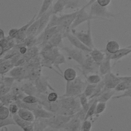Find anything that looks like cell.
I'll use <instances>...</instances> for the list:
<instances>
[{"label":"cell","instance_id":"obj_1","mask_svg":"<svg viewBox=\"0 0 131 131\" xmlns=\"http://www.w3.org/2000/svg\"><path fill=\"white\" fill-rule=\"evenodd\" d=\"M78 97H62L59 99L60 106L57 114L73 116L79 112L81 107Z\"/></svg>","mask_w":131,"mask_h":131},{"label":"cell","instance_id":"obj_2","mask_svg":"<svg viewBox=\"0 0 131 131\" xmlns=\"http://www.w3.org/2000/svg\"><path fill=\"white\" fill-rule=\"evenodd\" d=\"M88 83L80 77H77L72 81H67L66 90L62 97H78L82 94Z\"/></svg>","mask_w":131,"mask_h":131},{"label":"cell","instance_id":"obj_3","mask_svg":"<svg viewBox=\"0 0 131 131\" xmlns=\"http://www.w3.org/2000/svg\"><path fill=\"white\" fill-rule=\"evenodd\" d=\"M91 20L87 21L88 29L86 32L83 31H78L76 29H71V33L79 39L85 46L92 50L95 48L92 35Z\"/></svg>","mask_w":131,"mask_h":131},{"label":"cell","instance_id":"obj_4","mask_svg":"<svg viewBox=\"0 0 131 131\" xmlns=\"http://www.w3.org/2000/svg\"><path fill=\"white\" fill-rule=\"evenodd\" d=\"M79 10H76L75 11L70 13L61 15L59 16L58 27H59L60 32L62 34L63 37L66 33L71 32V26L77 16Z\"/></svg>","mask_w":131,"mask_h":131},{"label":"cell","instance_id":"obj_5","mask_svg":"<svg viewBox=\"0 0 131 131\" xmlns=\"http://www.w3.org/2000/svg\"><path fill=\"white\" fill-rule=\"evenodd\" d=\"M89 14L92 16L97 17L98 19H107L115 17V15L110 12L107 7L100 6L96 1H95L91 5Z\"/></svg>","mask_w":131,"mask_h":131},{"label":"cell","instance_id":"obj_6","mask_svg":"<svg viewBox=\"0 0 131 131\" xmlns=\"http://www.w3.org/2000/svg\"><path fill=\"white\" fill-rule=\"evenodd\" d=\"M72 117L73 116L55 114L51 118L44 119V120L48 126L54 130L63 129L67 124L70 121Z\"/></svg>","mask_w":131,"mask_h":131},{"label":"cell","instance_id":"obj_7","mask_svg":"<svg viewBox=\"0 0 131 131\" xmlns=\"http://www.w3.org/2000/svg\"><path fill=\"white\" fill-rule=\"evenodd\" d=\"M95 1H89L88 2L84 5L82 8H81L78 12L77 16L73 23L71 27V29H75V28L81 25V24L83 23L85 21H88L89 20H91L92 19H98L96 17L92 16L89 14V13H88L86 11V8L88 7L89 6L91 5Z\"/></svg>","mask_w":131,"mask_h":131},{"label":"cell","instance_id":"obj_8","mask_svg":"<svg viewBox=\"0 0 131 131\" xmlns=\"http://www.w3.org/2000/svg\"><path fill=\"white\" fill-rule=\"evenodd\" d=\"M99 65L93 60L90 55L87 54L80 68L82 74L86 77L89 75L97 74L99 72Z\"/></svg>","mask_w":131,"mask_h":131},{"label":"cell","instance_id":"obj_9","mask_svg":"<svg viewBox=\"0 0 131 131\" xmlns=\"http://www.w3.org/2000/svg\"><path fill=\"white\" fill-rule=\"evenodd\" d=\"M61 49L66 52L69 58L75 61L80 66L83 64L85 57V55L83 53V52L76 48H71L64 46Z\"/></svg>","mask_w":131,"mask_h":131},{"label":"cell","instance_id":"obj_10","mask_svg":"<svg viewBox=\"0 0 131 131\" xmlns=\"http://www.w3.org/2000/svg\"><path fill=\"white\" fill-rule=\"evenodd\" d=\"M60 32L59 27H55L45 30L40 34V35L36 38V43L41 45L42 47L46 45L49 40L56 33Z\"/></svg>","mask_w":131,"mask_h":131},{"label":"cell","instance_id":"obj_11","mask_svg":"<svg viewBox=\"0 0 131 131\" xmlns=\"http://www.w3.org/2000/svg\"><path fill=\"white\" fill-rule=\"evenodd\" d=\"M102 81L104 85L103 90H114L117 85L121 82L119 77L112 72L103 76Z\"/></svg>","mask_w":131,"mask_h":131},{"label":"cell","instance_id":"obj_12","mask_svg":"<svg viewBox=\"0 0 131 131\" xmlns=\"http://www.w3.org/2000/svg\"><path fill=\"white\" fill-rule=\"evenodd\" d=\"M35 86L39 94H46L47 92V89H50L53 92L55 90L52 88L48 82V78L47 77L40 76L35 80Z\"/></svg>","mask_w":131,"mask_h":131},{"label":"cell","instance_id":"obj_13","mask_svg":"<svg viewBox=\"0 0 131 131\" xmlns=\"http://www.w3.org/2000/svg\"><path fill=\"white\" fill-rule=\"evenodd\" d=\"M9 75L10 77L14 78V80L20 81L24 79L27 78V69L23 66L14 67L9 72Z\"/></svg>","mask_w":131,"mask_h":131},{"label":"cell","instance_id":"obj_14","mask_svg":"<svg viewBox=\"0 0 131 131\" xmlns=\"http://www.w3.org/2000/svg\"><path fill=\"white\" fill-rule=\"evenodd\" d=\"M64 37H67L70 42L73 46H74L75 48L80 50L83 52L89 53L92 51L91 49L85 46L79 39H78L76 36L72 34L71 32L66 33L63 36V38Z\"/></svg>","mask_w":131,"mask_h":131},{"label":"cell","instance_id":"obj_15","mask_svg":"<svg viewBox=\"0 0 131 131\" xmlns=\"http://www.w3.org/2000/svg\"><path fill=\"white\" fill-rule=\"evenodd\" d=\"M52 15H53V13H52V6H51V7L49 9V10L38 19L39 25L38 31L35 35V37L38 35L39 34H41L45 30Z\"/></svg>","mask_w":131,"mask_h":131},{"label":"cell","instance_id":"obj_16","mask_svg":"<svg viewBox=\"0 0 131 131\" xmlns=\"http://www.w3.org/2000/svg\"><path fill=\"white\" fill-rule=\"evenodd\" d=\"M33 113L35 116V120L37 119H48L53 117L55 114L49 112L44 108L41 105L39 104V105L36 107L33 112Z\"/></svg>","mask_w":131,"mask_h":131},{"label":"cell","instance_id":"obj_17","mask_svg":"<svg viewBox=\"0 0 131 131\" xmlns=\"http://www.w3.org/2000/svg\"><path fill=\"white\" fill-rule=\"evenodd\" d=\"M15 40L10 37H5L0 41V57L5 54L7 51L12 49L15 45Z\"/></svg>","mask_w":131,"mask_h":131},{"label":"cell","instance_id":"obj_18","mask_svg":"<svg viewBox=\"0 0 131 131\" xmlns=\"http://www.w3.org/2000/svg\"><path fill=\"white\" fill-rule=\"evenodd\" d=\"M81 126V120L74 115L63 129L66 131H79Z\"/></svg>","mask_w":131,"mask_h":131},{"label":"cell","instance_id":"obj_19","mask_svg":"<svg viewBox=\"0 0 131 131\" xmlns=\"http://www.w3.org/2000/svg\"><path fill=\"white\" fill-rule=\"evenodd\" d=\"M111 59L105 54V57L102 62L99 64V72L102 76H104L106 74L111 72Z\"/></svg>","mask_w":131,"mask_h":131},{"label":"cell","instance_id":"obj_20","mask_svg":"<svg viewBox=\"0 0 131 131\" xmlns=\"http://www.w3.org/2000/svg\"><path fill=\"white\" fill-rule=\"evenodd\" d=\"M105 54L108 56L111 60H114L115 62H117L119 59L127 56L128 54L131 53V49H128L127 48H121L114 54H111L107 53L105 50H104Z\"/></svg>","mask_w":131,"mask_h":131},{"label":"cell","instance_id":"obj_21","mask_svg":"<svg viewBox=\"0 0 131 131\" xmlns=\"http://www.w3.org/2000/svg\"><path fill=\"white\" fill-rule=\"evenodd\" d=\"M89 55L93 60L99 65L102 62L105 57L104 50H100L97 48H94L89 53Z\"/></svg>","mask_w":131,"mask_h":131},{"label":"cell","instance_id":"obj_22","mask_svg":"<svg viewBox=\"0 0 131 131\" xmlns=\"http://www.w3.org/2000/svg\"><path fill=\"white\" fill-rule=\"evenodd\" d=\"M20 89L24 93L27 95L34 96L37 97L39 94L35 85L30 82L24 83L21 85Z\"/></svg>","mask_w":131,"mask_h":131},{"label":"cell","instance_id":"obj_23","mask_svg":"<svg viewBox=\"0 0 131 131\" xmlns=\"http://www.w3.org/2000/svg\"><path fill=\"white\" fill-rule=\"evenodd\" d=\"M17 115L26 121L31 123H34L35 121V116L32 111L23 108H19Z\"/></svg>","mask_w":131,"mask_h":131},{"label":"cell","instance_id":"obj_24","mask_svg":"<svg viewBox=\"0 0 131 131\" xmlns=\"http://www.w3.org/2000/svg\"><path fill=\"white\" fill-rule=\"evenodd\" d=\"M63 38L62 34L59 32L55 34L47 42V45L53 47H61V48L63 47L62 44V38Z\"/></svg>","mask_w":131,"mask_h":131},{"label":"cell","instance_id":"obj_25","mask_svg":"<svg viewBox=\"0 0 131 131\" xmlns=\"http://www.w3.org/2000/svg\"><path fill=\"white\" fill-rule=\"evenodd\" d=\"M78 98H79L80 104L81 107V110L86 114L94 100L95 99H92L91 100H89V99L83 94V93L80 95Z\"/></svg>","mask_w":131,"mask_h":131},{"label":"cell","instance_id":"obj_26","mask_svg":"<svg viewBox=\"0 0 131 131\" xmlns=\"http://www.w3.org/2000/svg\"><path fill=\"white\" fill-rule=\"evenodd\" d=\"M10 60H6L4 58H0V75H4L9 72L13 67Z\"/></svg>","mask_w":131,"mask_h":131},{"label":"cell","instance_id":"obj_27","mask_svg":"<svg viewBox=\"0 0 131 131\" xmlns=\"http://www.w3.org/2000/svg\"><path fill=\"white\" fill-rule=\"evenodd\" d=\"M53 1L51 0H44L42 2V4L40 7V9L37 13L36 19H38L42 15L46 13L49 9L51 7Z\"/></svg>","mask_w":131,"mask_h":131},{"label":"cell","instance_id":"obj_28","mask_svg":"<svg viewBox=\"0 0 131 131\" xmlns=\"http://www.w3.org/2000/svg\"><path fill=\"white\" fill-rule=\"evenodd\" d=\"M88 1H79V0H72L68 1V3L64 9H71V10H79L82 8L85 4L84 3H86Z\"/></svg>","mask_w":131,"mask_h":131},{"label":"cell","instance_id":"obj_29","mask_svg":"<svg viewBox=\"0 0 131 131\" xmlns=\"http://www.w3.org/2000/svg\"><path fill=\"white\" fill-rule=\"evenodd\" d=\"M68 0H58L55 2L52 6L53 14L57 15V13L61 12L66 7Z\"/></svg>","mask_w":131,"mask_h":131},{"label":"cell","instance_id":"obj_30","mask_svg":"<svg viewBox=\"0 0 131 131\" xmlns=\"http://www.w3.org/2000/svg\"><path fill=\"white\" fill-rule=\"evenodd\" d=\"M115 93L114 90H103L102 93L96 98L98 102H102L106 103L111 98L114 97Z\"/></svg>","mask_w":131,"mask_h":131},{"label":"cell","instance_id":"obj_31","mask_svg":"<svg viewBox=\"0 0 131 131\" xmlns=\"http://www.w3.org/2000/svg\"><path fill=\"white\" fill-rule=\"evenodd\" d=\"M120 45L119 43L115 40H110L106 45L105 50L111 54H114L120 50Z\"/></svg>","mask_w":131,"mask_h":131},{"label":"cell","instance_id":"obj_32","mask_svg":"<svg viewBox=\"0 0 131 131\" xmlns=\"http://www.w3.org/2000/svg\"><path fill=\"white\" fill-rule=\"evenodd\" d=\"M63 77L66 81H72L76 78L77 72L73 68H69L64 71Z\"/></svg>","mask_w":131,"mask_h":131},{"label":"cell","instance_id":"obj_33","mask_svg":"<svg viewBox=\"0 0 131 131\" xmlns=\"http://www.w3.org/2000/svg\"><path fill=\"white\" fill-rule=\"evenodd\" d=\"M39 25V19H36L28 28L26 32L27 37L35 36L38 30Z\"/></svg>","mask_w":131,"mask_h":131},{"label":"cell","instance_id":"obj_34","mask_svg":"<svg viewBox=\"0 0 131 131\" xmlns=\"http://www.w3.org/2000/svg\"><path fill=\"white\" fill-rule=\"evenodd\" d=\"M85 79L88 84H97L102 80L100 75L97 74L89 75L85 77Z\"/></svg>","mask_w":131,"mask_h":131},{"label":"cell","instance_id":"obj_35","mask_svg":"<svg viewBox=\"0 0 131 131\" xmlns=\"http://www.w3.org/2000/svg\"><path fill=\"white\" fill-rule=\"evenodd\" d=\"M15 102L17 103V104H18L20 108L27 110L32 112H33L39 105L38 103H34V104L27 103L23 102L21 100H18L15 101Z\"/></svg>","mask_w":131,"mask_h":131},{"label":"cell","instance_id":"obj_36","mask_svg":"<svg viewBox=\"0 0 131 131\" xmlns=\"http://www.w3.org/2000/svg\"><path fill=\"white\" fill-rule=\"evenodd\" d=\"M12 117L13 120L15 122L16 125L19 126L20 128H21V129H23L26 126L33 123L29 122H27V121H26L24 120L17 114L12 115Z\"/></svg>","mask_w":131,"mask_h":131},{"label":"cell","instance_id":"obj_37","mask_svg":"<svg viewBox=\"0 0 131 131\" xmlns=\"http://www.w3.org/2000/svg\"><path fill=\"white\" fill-rule=\"evenodd\" d=\"M97 102L98 101L97 100V99L95 98L93 101V102L92 103V104H91L86 114L84 121L88 120V119L90 118H92L94 115L95 116V112H96V105L97 104Z\"/></svg>","mask_w":131,"mask_h":131},{"label":"cell","instance_id":"obj_38","mask_svg":"<svg viewBox=\"0 0 131 131\" xmlns=\"http://www.w3.org/2000/svg\"><path fill=\"white\" fill-rule=\"evenodd\" d=\"M47 127L44 119H37L34 122V131H44Z\"/></svg>","mask_w":131,"mask_h":131},{"label":"cell","instance_id":"obj_39","mask_svg":"<svg viewBox=\"0 0 131 131\" xmlns=\"http://www.w3.org/2000/svg\"><path fill=\"white\" fill-rule=\"evenodd\" d=\"M97 84H88L83 92V94L89 99L94 94Z\"/></svg>","mask_w":131,"mask_h":131},{"label":"cell","instance_id":"obj_40","mask_svg":"<svg viewBox=\"0 0 131 131\" xmlns=\"http://www.w3.org/2000/svg\"><path fill=\"white\" fill-rule=\"evenodd\" d=\"M66 62V59L64 57V56L61 54H59L54 60L53 63V66H55L56 68H57L60 72V73H61V74H62V72L61 71V70H60V69L59 68V66L62 63H65Z\"/></svg>","mask_w":131,"mask_h":131},{"label":"cell","instance_id":"obj_41","mask_svg":"<svg viewBox=\"0 0 131 131\" xmlns=\"http://www.w3.org/2000/svg\"><path fill=\"white\" fill-rule=\"evenodd\" d=\"M59 16L56 14H53L51 17L49 22L45 29H48L53 27L58 26Z\"/></svg>","mask_w":131,"mask_h":131},{"label":"cell","instance_id":"obj_42","mask_svg":"<svg viewBox=\"0 0 131 131\" xmlns=\"http://www.w3.org/2000/svg\"><path fill=\"white\" fill-rule=\"evenodd\" d=\"M10 112L8 108L5 105L0 106V119L5 120L10 117Z\"/></svg>","mask_w":131,"mask_h":131},{"label":"cell","instance_id":"obj_43","mask_svg":"<svg viewBox=\"0 0 131 131\" xmlns=\"http://www.w3.org/2000/svg\"><path fill=\"white\" fill-rule=\"evenodd\" d=\"M106 108V103L98 102L96 105V112L95 116L98 117L101 114H102Z\"/></svg>","mask_w":131,"mask_h":131},{"label":"cell","instance_id":"obj_44","mask_svg":"<svg viewBox=\"0 0 131 131\" xmlns=\"http://www.w3.org/2000/svg\"><path fill=\"white\" fill-rule=\"evenodd\" d=\"M131 89V85L124 81H121L115 88L114 90L115 92L125 91L128 89Z\"/></svg>","mask_w":131,"mask_h":131},{"label":"cell","instance_id":"obj_45","mask_svg":"<svg viewBox=\"0 0 131 131\" xmlns=\"http://www.w3.org/2000/svg\"><path fill=\"white\" fill-rule=\"evenodd\" d=\"M21 101L30 104H34V103H38L39 100L37 97L34 96L30 95H26Z\"/></svg>","mask_w":131,"mask_h":131},{"label":"cell","instance_id":"obj_46","mask_svg":"<svg viewBox=\"0 0 131 131\" xmlns=\"http://www.w3.org/2000/svg\"><path fill=\"white\" fill-rule=\"evenodd\" d=\"M16 125L15 122L13 120L12 117H9L8 118L5 120L0 119V128H3L8 125Z\"/></svg>","mask_w":131,"mask_h":131},{"label":"cell","instance_id":"obj_47","mask_svg":"<svg viewBox=\"0 0 131 131\" xmlns=\"http://www.w3.org/2000/svg\"><path fill=\"white\" fill-rule=\"evenodd\" d=\"M19 108H19V106L18 105L17 103L15 102H12V103H11L9 105V107H8L10 113L11 114H12V115H14L17 114Z\"/></svg>","mask_w":131,"mask_h":131},{"label":"cell","instance_id":"obj_48","mask_svg":"<svg viewBox=\"0 0 131 131\" xmlns=\"http://www.w3.org/2000/svg\"><path fill=\"white\" fill-rule=\"evenodd\" d=\"M92 127V124L90 120H86L82 122L80 128L81 131H91Z\"/></svg>","mask_w":131,"mask_h":131},{"label":"cell","instance_id":"obj_49","mask_svg":"<svg viewBox=\"0 0 131 131\" xmlns=\"http://www.w3.org/2000/svg\"><path fill=\"white\" fill-rule=\"evenodd\" d=\"M14 81L15 80L14 79V78L11 77H3L2 84L11 88Z\"/></svg>","mask_w":131,"mask_h":131},{"label":"cell","instance_id":"obj_50","mask_svg":"<svg viewBox=\"0 0 131 131\" xmlns=\"http://www.w3.org/2000/svg\"><path fill=\"white\" fill-rule=\"evenodd\" d=\"M58 95L55 92L50 93L47 96V99L50 102H54L57 101L58 99Z\"/></svg>","mask_w":131,"mask_h":131},{"label":"cell","instance_id":"obj_51","mask_svg":"<svg viewBox=\"0 0 131 131\" xmlns=\"http://www.w3.org/2000/svg\"><path fill=\"white\" fill-rule=\"evenodd\" d=\"M97 3L103 7H106L111 3V0H97Z\"/></svg>","mask_w":131,"mask_h":131},{"label":"cell","instance_id":"obj_52","mask_svg":"<svg viewBox=\"0 0 131 131\" xmlns=\"http://www.w3.org/2000/svg\"><path fill=\"white\" fill-rule=\"evenodd\" d=\"M18 29L17 28H12L8 32V36L11 38L14 39L18 32Z\"/></svg>","mask_w":131,"mask_h":131},{"label":"cell","instance_id":"obj_53","mask_svg":"<svg viewBox=\"0 0 131 131\" xmlns=\"http://www.w3.org/2000/svg\"><path fill=\"white\" fill-rule=\"evenodd\" d=\"M121 81H124L131 85V76H119Z\"/></svg>","mask_w":131,"mask_h":131},{"label":"cell","instance_id":"obj_54","mask_svg":"<svg viewBox=\"0 0 131 131\" xmlns=\"http://www.w3.org/2000/svg\"><path fill=\"white\" fill-rule=\"evenodd\" d=\"M23 130V131H34V123L26 126Z\"/></svg>","mask_w":131,"mask_h":131},{"label":"cell","instance_id":"obj_55","mask_svg":"<svg viewBox=\"0 0 131 131\" xmlns=\"http://www.w3.org/2000/svg\"><path fill=\"white\" fill-rule=\"evenodd\" d=\"M5 38V36L4 32L2 29H0V41L3 40Z\"/></svg>","mask_w":131,"mask_h":131},{"label":"cell","instance_id":"obj_56","mask_svg":"<svg viewBox=\"0 0 131 131\" xmlns=\"http://www.w3.org/2000/svg\"><path fill=\"white\" fill-rule=\"evenodd\" d=\"M44 131H54V129H52V128H51V127L48 126V127H47L45 129Z\"/></svg>","mask_w":131,"mask_h":131},{"label":"cell","instance_id":"obj_57","mask_svg":"<svg viewBox=\"0 0 131 131\" xmlns=\"http://www.w3.org/2000/svg\"><path fill=\"white\" fill-rule=\"evenodd\" d=\"M2 81H3V77L0 76V85L2 84Z\"/></svg>","mask_w":131,"mask_h":131},{"label":"cell","instance_id":"obj_58","mask_svg":"<svg viewBox=\"0 0 131 131\" xmlns=\"http://www.w3.org/2000/svg\"><path fill=\"white\" fill-rule=\"evenodd\" d=\"M126 48H128V49H131V44H130L129 46H128L126 47Z\"/></svg>","mask_w":131,"mask_h":131},{"label":"cell","instance_id":"obj_59","mask_svg":"<svg viewBox=\"0 0 131 131\" xmlns=\"http://www.w3.org/2000/svg\"><path fill=\"white\" fill-rule=\"evenodd\" d=\"M1 105H3V104L1 102H0V106H1Z\"/></svg>","mask_w":131,"mask_h":131},{"label":"cell","instance_id":"obj_60","mask_svg":"<svg viewBox=\"0 0 131 131\" xmlns=\"http://www.w3.org/2000/svg\"><path fill=\"white\" fill-rule=\"evenodd\" d=\"M62 131H66V130H62Z\"/></svg>","mask_w":131,"mask_h":131},{"label":"cell","instance_id":"obj_61","mask_svg":"<svg viewBox=\"0 0 131 131\" xmlns=\"http://www.w3.org/2000/svg\"><path fill=\"white\" fill-rule=\"evenodd\" d=\"M79 131H81V130H79Z\"/></svg>","mask_w":131,"mask_h":131},{"label":"cell","instance_id":"obj_62","mask_svg":"<svg viewBox=\"0 0 131 131\" xmlns=\"http://www.w3.org/2000/svg\"></svg>","mask_w":131,"mask_h":131}]
</instances>
